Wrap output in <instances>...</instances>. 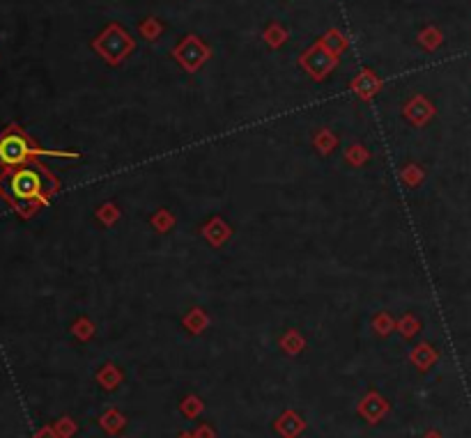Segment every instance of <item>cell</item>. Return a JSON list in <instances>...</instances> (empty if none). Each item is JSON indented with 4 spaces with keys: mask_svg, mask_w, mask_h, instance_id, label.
<instances>
[{
    "mask_svg": "<svg viewBox=\"0 0 471 438\" xmlns=\"http://www.w3.org/2000/svg\"><path fill=\"white\" fill-rule=\"evenodd\" d=\"M384 411H386V407H382V402H379L377 397H370L368 402H363V407H361V413L368 420H377Z\"/></svg>",
    "mask_w": 471,
    "mask_h": 438,
    "instance_id": "277c9868",
    "label": "cell"
},
{
    "mask_svg": "<svg viewBox=\"0 0 471 438\" xmlns=\"http://www.w3.org/2000/svg\"><path fill=\"white\" fill-rule=\"evenodd\" d=\"M37 154H46V156H69V154H62V152H46V150H39L30 143V140L21 134L19 129H7L3 136H0V165L7 170L12 168H19V165H26L32 156Z\"/></svg>",
    "mask_w": 471,
    "mask_h": 438,
    "instance_id": "7a4b0ae2",
    "label": "cell"
},
{
    "mask_svg": "<svg viewBox=\"0 0 471 438\" xmlns=\"http://www.w3.org/2000/svg\"><path fill=\"white\" fill-rule=\"evenodd\" d=\"M104 427L109 429V432H118V429L122 427V420L115 416V413H111V416L104 418Z\"/></svg>",
    "mask_w": 471,
    "mask_h": 438,
    "instance_id": "5b68a950",
    "label": "cell"
},
{
    "mask_svg": "<svg viewBox=\"0 0 471 438\" xmlns=\"http://www.w3.org/2000/svg\"><path fill=\"white\" fill-rule=\"evenodd\" d=\"M46 172L37 163H26L19 168H12L0 179V193L12 204H23L32 200H44L46 193Z\"/></svg>",
    "mask_w": 471,
    "mask_h": 438,
    "instance_id": "6da1fadb",
    "label": "cell"
},
{
    "mask_svg": "<svg viewBox=\"0 0 471 438\" xmlns=\"http://www.w3.org/2000/svg\"><path fill=\"white\" fill-rule=\"evenodd\" d=\"M301 420L296 418V416H290V413H287L285 418H280V423H278V429H280V434H283L285 438H292V436H296L301 432Z\"/></svg>",
    "mask_w": 471,
    "mask_h": 438,
    "instance_id": "3957f363",
    "label": "cell"
},
{
    "mask_svg": "<svg viewBox=\"0 0 471 438\" xmlns=\"http://www.w3.org/2000/svg\"><path fill=\"white\" fill-rule=\"evenodd\" d=\"M425 438H442V436H439V434H435V432H432V434H428V436H425Z\"/></svg>",
    "mask_w": 471,
    "mask_h": 438,
    "instance_id": "8992f818",
    "label": "cell"
}]
</instances>
